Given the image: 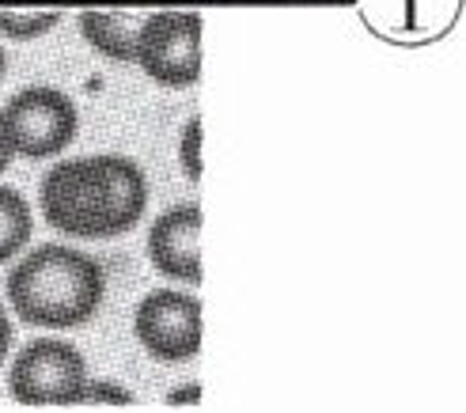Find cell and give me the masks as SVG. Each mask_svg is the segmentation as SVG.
I'll return each instance as SVG.
<instances>
[{
	"instance_id": "obj_15",
	"label": "cell",
	"mask_w": 466,
	"mask_h": 413,
	"mask_svg": "<svg viewBox=\"0 0 466 413\" xmlns=\"http://www.w3.org/2000/svg\"><path fill=\"white\" fill-rule=\"evenodd\" d=\"M12 145H8V133H5V126H0V175L8 171V164H12Z\"/></svg>"
},
{
	"instance_id": "obj_6",
	"label": "cell",
	"mask_w": 466,
	"mask_h": 413,
	"mask_svg": "<svg viewBox=\"0 0 466 413\" xmlns=\"http://www.w3.org/2000/svg\"><path fill=\"white\" fill-rule=\"evenodd\" d=\"M133 330L148 357L163 364L190 360L201 349V300H194L190 292L156 288L137 307Z\"/></svg>"
},
{
	"instance_id": "obj_1",
	"label": "cell",
	"mask_w": 466,
	"mask_h": 413,
	"mask_svg": "<svg viewBox=\"0 0 466 413\" xmlns=\"http://www.w3.org/2000/svg\"><path fill=\"white\" fill-rule=\"evenodd\" d=\"M148 205L145 171L126 156L65 159L42 178L46 224L73 239H114L141 224Z\"/></svg>"
},
{
	"instance_id": "obj_11",
	"label": "cell",
	"mask_w": 466,
	"mask_h": 413,
	"mask_svg": "<svg viewBox=\"0 0 466 413\" xmlns=\"http://www.w3.org/2000/svg\"><path fill=\"white\" fill-rule=\"evenodd\" d=\"M35 232V217H31V205L23 201L15 190L0 186V266L8 258H15L23 247L31 243Z\"/></svg>"
},
{
	"instance_id": "obj_7",
	"label": "cell",
	"mask_w": 466,
	"mask_h": 413,
	"mask_svg": "<svg viewBox=\"0 0 466 413\" xmlns=\"http://www.w3.org/2000/svg\"><path fill=\"white\" fill-rule=\"evenodd\" d=\"M360 19L387 42L421 45L444 38L462 12V0H357Z\"/></svg>"
},
{
	"instance_id": "obj_14",
	"label": "cell",
	"mask_w": 466,
	"mask_h": 413,
	"mask_svg": "<svg viewBox=\"0 0 466 413\" xmlns=\"http://www.w3.org/2000/svg\"><path fill=\"white\" fill-rule=\"evenodd\" d=\"M8 346H12V323H8L5 304H0V364L8 360Z\"/></svg>"
},
{
	"instance_id": "obj_9",
	"label": "cell",
	"mask_w": 466,
	"mask_h": 413,
	"mask_svg": "<svg viewBox=\"0 0 466 413\" xmlns=\"http://www.w3.org/2000/svg\"><path fill=\"white\" fill-rule=\"evenodd\" d=\"M148 12H129V8H84L80 12V31L91 50L118 65H137V35Z\"/></svg>"
},
{
	"instance_id": "obj_2",
	"label": "cell",
	"mask_w": 466,
	"mask_h": 413,
	"mask_svg": "<svg viewBox=\"0 0 466 413\" xmlns=\"http://www.w3.org/2000/svg\"><path fill=\"white\" fill-rule=\"evenodd\" d=\"M106 296L103 266L84 250L46 243L8 273V304L31 327L73 330L99 311Z\"/></svg>"
},
{
	"instance_id": "obj_12",
	"label": "cell",
	"mask_w": 466,
	"mask_h": 413,
	"mask_svg": "<svg viewBox=\"0 0 466 413\" xmlns=\"http://www.w3.org/2000/svg\"><path fill=\"white\" fill-rule=\"evenodd\" d=\"M76 406H137V398L118 383H84Z\"/></svg>"
},
{
	"instance_id": "obj_17",
	"label": "cell",
	"mask_w": 466,
	"mask_h": 413,
	"mask_svg": "<svg viewBox=\"0 0 466 413\" xmlns=\"http://www.w3.org/2000/svg\"><path fill=\"white\" fill-rule=\"evenodd\" d=\"M5 65H8V61H5V50H0V80H5Z\"/></svg>"
},
{
	"instance_id": "obj_5",
	"label": "cell",
	"mask_w": 466,
	"mask_h": 413,
	"mask_svg": "<svg viewBox=\"0 0 466 413\" xmlns=\"http://www.w3.org/2000/svg\"><path fill=\"white\" fill-rule=\"evenodd\" d=\"M137 65L159 87H190L201 76V15L148 12L137 35Z\"/></svg>"
},
{
	"instance_id": "obj_8",
	"label": "cell",
	"mask_w": 466,
	"mask_h": 413,
	"mask_svg": "<svg viewBox=\"0 0 466 413\" xmlns=\"http://www.w3.org/2000/svg\"><path fill=\"white\" fill-rule=\"evenodd\" d=\"M148 258L171 281L201 285V209L198 205H175L148 232Z\"/></svg>"
},
{
	"instance_id": "obj_3",
	"label": "cell",
	"mask_w": 466,
	"mask_h": 413,
	"mask_svg": "<svg viewBox=\"0 0 466 413\" xmlns=\"http://www.w3.org/2000/svg\"><path fill=\"white\" fill-rule=\"evenodd\" d=\"M15 156L50 159L76 141V106L57 87H23L0 110Z\"/></svg>"
},
{
	"instance_id": "obj_16",
	"label": "cell",
	"mask_w": 466,
	"mask_h": 413,
	"mask_svg": "<svg viewBox=\"0 0 466 413\" xmlns=\"http://www.w3.org/2000/svg\"><path fill=\"white\" fill-rule=\"evenodd\" d=\"M198 391H201L198 383H194V387H182V391H175V398H171V402H175V406H178V402H198Z\"/></svg>"
},
{
	"instance_id": "obj_4",
	"label": "cell",
	"mask_w": 466,
	"mask_h": 413,
	"mask_svg": "<svg viewBox=\"0 0 466 413\" xmlns=\"http://www.w3.org/2000/svg\"><path fill=\"white\" fill-rule=\"evenodd\" d=\"M87 383V364L68 341L42 337L19 349L8 372V395L19 406H76Z\"/></svg>"
},
{
	"instance_id": "obj_10",
	"label": "cell",
	"mask_w": 466,
	"mask_h": 413,
	"mask_svg": "<svg viewBox=\"0 0 466 413\" xmlns=\"http://www.w3.org/2000/svg\"><path fill=\"white\" fill-rule=\"evenodd\" d=\"M61 0H0V31L15 42L50 35L61 23Z\"/></svg>"
},
{
	"instance_id": "obj_13",
	"label": "cell",
	"mask_w": 466,
	"mask_h": 413,
	"mask_svg": "<svg viewBox=\"0 0 466 413\" xmlns=\"http://www.w3.org/2000/svg\"><path fill=\"white\" fill-rule=\"evenodd\" d=\"M182 175L190 182L201 178V118H190L182 129Z\"/></svg>"
}]
</instances>
